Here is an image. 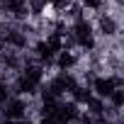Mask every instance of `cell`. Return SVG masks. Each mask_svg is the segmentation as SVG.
Listing matches in <instances>:
<instances>
[{
  "instance_id": "12",
  "label": "cell",
  "mask_w": 124,
  "mask_h": 124,
  "mask_svg": "<svg viewBox=\"0 0 124 124\" xmlns=\"http://www.w3.org/2000/svg\"><path fill=\"white\" fill-rule=\"evenodd\" d=\"M88 107H90V112H93L95 117H100V114H102V102H100V97H93V100L88 102Z\"/></svg>"
},
{
  "instance_id": "13",
  "label": "cell",
  "mask_w": 124,
  "mask_h": 124,
  "mask_svg": "<svg viewBox=\"0 0 124 124\" xmlns=\"http://www.w3.org/2000/svg\"><path fill=\"white\" fill-rule=\"evenodd\" d=\"M109 97H112V105H114V107H122V102H124V95H122V90H119V88H117V90H114Z\"/></svg>"
},
{
  "instance_id": "10",
  "label": "cell",
  "mask_w": 124,
  "mask_h": 124,
  "mask_svg": "<svg viewBox=\"0 0 124 124\" xmlns=\"http://www.w3.org/2000/svg\"><path fill=\"white\" fill-rule=\"evenodd\" d=\"M5 39H8V44H12V46H20V49L27 44L24 34H20V32H8V37H5Z\"/></svg>"
},
{
  "instance_id": "9",
  "label": "cell",
  "mask_w": 124,
  "mask_h": 124,
  "mask_svg": "<svg viewBox=\"0 0 124 124\" xmlns=\"http://www.w3.org/2000/svg\"><path fill=\"white\" fill-rule=\"evenodd\" d=\"M34 49H37V56H39L41 61H46V63H49V61H54V56H56V54L49 49V44H46V41H39Z\"/></svg>"
},
{
  "instance_id": "8",
  "label": "cell",
  "mask_w": 124,
  "mask_h": 124,
  "mask_svg": "<svg viewBox=\"0 0 124 124\" xmlns=\"http://www.w3.org/2000/svg\"><path fill=\"white\" fill-rule=\"evenodd\" d=\"M100 29H102L105 37H112V34L117 32V22H114L109 15H102V17H100Z\"/></svg>"
},
{
  "instance_id": "16",
  "label": "cell",
  "mask_w": 124,
  "mask_h": 124,
  "mask_svg": "<svg viewBox=\"0 0 124 124\" xmlns=\"http://www.w3.org/2000/svg\"><path fill=\"white\" fill-rule=\"evenodd\" d=\"M8 100H10V97H8V88H5V85H0V105H5Z\"/></svg>"
},
{
  "instance_id": "15",
  "label": "cell",
  "mask_w": 124,
  "mask_h": 124,
  "mask_svg": "<svg viewBox=\"0 0 124 124\" xmlns=\"http://www.w3.org/2000/svg\"><path fill=\"white\" fill-rule=\"evenodd\" d=\"M49 3H51V5L56 8V10H63V8L68 5V0H49Z\"/></svg>"
},
{
  "instance_id": "5",
  "label": "cell",
  "mask_w": 124,
  "mask_h": 124,
  "mask_svg": "<svg viewBox=\"0 0 124 124\" xmlns=\"http://www.w3.org/2000/svg\"><path fill=\"white\" fill-rule=\"evenodd\" d=\"M56 63H58V68H61V71H71V68L76 66V56H73L68 49H63V51H58Z\"/></svg>"
},
{
  "instance_id": "6",
  "label": "cell",
  "mask_w": 124,
  "mask_h": 124,
  "mask_svg": "<svg viewBox=\"0 0 124 124\" xmlns=\"http://www.w3.org/2000/svg\"><path fill=\"white\" fill-rule=\"evenodd\" d=\"M37 88H39V83H34V80L27 78L24 73L20 76V80H17V93H22V95H32V93H37Z\"/></svg>"
},
{
  "instance_id": "11",
  "label": "cell",
  "mask_w": 124,
  "mask_h": 124,
  "mask_svg": "<svg viewBox=\"0 0 124 124\" xmlns=\"http://www.w3.org/2000/svg\"><path fill=\"white\" fill-rule=\"evenodd\" d=\"M27 10H32V15H41L46 10V3H44V0H29Z\"/></svg>"
},
{
  "instance_id": "7",
  "label": "cell",
  "mask_w": 124,
  "mask_h": 124,
  "mask_svg": "<svg viewBox=\"0 0 124 124\" xmlns=\"http://www.w3.org/2000/svg\"><path fill=\"white\" fill-rule=\"evenodd\" d=\"M71 95H73L76 105H88V102L93 100V90H90V88H80V85H76V88L71 90Z\"/></svg>"
},
{
  "instance_id": "14",
  "label": "cell",
  "mask_w": 124,
  "mask_h": 124,
  "mask_svg": "<svg viewBox=\"0 0 124 124\" xmlns=\"http://www.w3.org/2000/svg\"><path fill=\"white\" fill-rule=\"evenodd\" d=\"M83 5H85V8H90V10H100L102 0H83Z\"/></svg>"
},
{
  "instance_id": "4",
  "label": "cell",
  "mask_w": 124,
  "mask_h": 124,
  "mask_svg": "<svg viewBox=\"0 0 124 124\" xmlns=\"http://www.w3.org/2000/svg\"><path fill=\"white\" fill-rule=\"evenodd\" d=\"M24 112H27L24 100L15 97V100H8V102H5V117H8L10 122H20V119L24 117Z\"/></svg>"
},
{
  "instance_id": "2",
  "label": "cell",
  "mask_w": 124,
  "mask_h": 124,
  "mask_svg": "<svg viewBox=\"0 0 124 124\" xmlns=\"http://www.w3.org/2000/svg\"><path fill=\"white\" fill-rule=\"evenodd\" d=\"M117 88H119V78H112V76L95 78V83H93V90H95L97 97H109Z\"/></svg>"
},
{
  "instance_id": "3",
  "label": "cell",
  "mask_w": 124,
  "mask_h": 124,
  "mask_svg": "<svg viewBox=\"0 0 124 124\" xmlns=\"http://www.w3.org/2000/svg\"><path fill=\"white\" fill-rule=\"evenodd\" d=\"M76 85H78V83H76V80H73V78H71L68 73H61V76H56V78L51 80V85H49V90H51V93H54V95L58 97L61 93H66V90L71 93V90H73Z\"/></svg>"
},
{
  "instance_id": "1",
  "label": "cell",
  "mask_w": 124,
  "mask_h": 124,
  "mask_svg": "<svg viewBox=\"0 0 124 124\" xmlns=\"http://www.w3.org/2000/svg\"><path fill=\"white\" fill-rule=\"evenodd\" d=\"M73 41H76L78 46H83L85 51H90V49L95 46L93 27H90V22H85L83 17H80V20H76V24H73Z\"/></svg>"
}]
</instances>
